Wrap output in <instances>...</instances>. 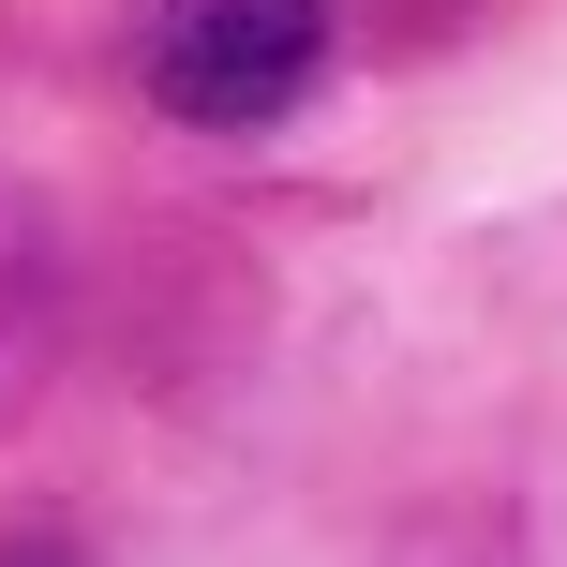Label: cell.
<instances>
[{
	"instance_id": "3957f363",
	"label": "cell",
	"mask_w": 567,
	"mask_h": 567,
	"mask_svg": "<svg viewBox=\"0 0 567 567\" xmlns=\"http://www.w3.org/2000/svg\"><path fill=\"white\" fill-rule=\"evenodd\" d=\"M0 567H90L75 538H0Z\"/></svg>"
},
{
	"instance_id": "6da1fadb",
	"label": "cell",
	"mask_w": 567,
	"mask_h": 567,
	"mask_svg": "<svg viewBox=\"0 0 567 567\" xmlns=\"http://www.w3.org/2000/svg\"><path fill=\"white\" fill-rule=\"evenodd\" d=\"M329 60V0H150L135 90L179 135H269Z\"/></svg>"
},
{
	"instance_id": "7a4b0ae2",
	"label": "cell",
	"mask_w": 567,
	"mask_h": 567,
	"mask_svg": "<svg viewBox=\"0 0 567 567\" xmlns=\"http://www.w3.org/2000/svg\"><path fill=\"white\" fill-rule=\"evenodd\" d=\"M45 359H60V225L30 179H0V419L45 389Z\"/></svg>"
}]
</instances>
